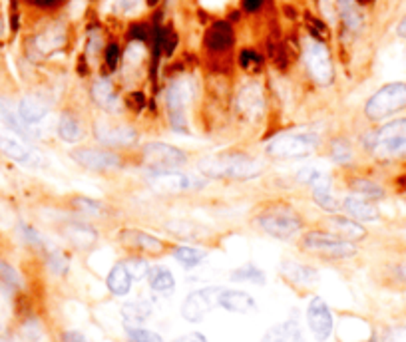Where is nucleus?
Listing matches in <instances>:
<instances>
[{
  "instance_id": "f257e3e1",
  "label": "nucleus",
  "mask_w": 406,
  "mask_h": 342,
  "mask_svg": "<svg viewBox=\"0 0 406 342\" xmlns=\"http://www.w3.org/2000/svg\"><path fill=\"white\" fill-rule=\"evenodd\" d=\"M199 169L207 178L251 180V178H259L263 163L247 155H215V158L201 160Z\"/></svg>"
},
{
  "instance_id": "f03ea898",
  "label": "nucleus",
  "mask_w": 406,
  "mask_h": 342,
  "mask_svg": "<svg viewBox=\"0 0 406 342\" xmlns=\"http://www.w3.org/2000/svg\"><path fill=\"white\" fill-rule=\"evenodd\" d=\"M371 149L380 160L406 158V120H394L374 133Z\"/></svg>"
},
{
  "instance_id": "7ed1b4c3",
  "label": "nucleus",
  "mask_w": 406,
  "mask_h": 342,
  "mask_svg": "<svg viewBox=\"0 0 406 342\" xmlns=\"http://www.w3.org/2000/svg\"><path fill=\"white\" fill-rule=\"evenodd\" d=\"M315 133H283L269 142L267 153L275 160H295V158H307L317 147Z\"/></svg>"
},
{
  "instance_id": "20e7f679",
  "label": "nucleus",
  "mask_w": 406,
  "mask_h": 342,
  "mask_svg": "<svg viewBox=\"0 0 406 342\" xmlns=\"http://www.w3.org/2000/svg\"><path fill=\"white\" fill-rule=\"evenodd\" d=\"M403 108H406V84L394 82V84L380 88L373 98L367 102L365 114L371 120H382Z\"/></svg>"
},
{
  "instance_id": "39448f33",
  "label": "nucleus",
  "mask_w": 406,
  "mask_h": 342,
  "mask_svg": "<svg viewBox=\"0 0 406 342\" xmlns=\"http://www.w3.org/2000/svg\"><path fill=\"white\" fill-rule=\"evenodd\" d=\"M257 225L277 239H289L301 229V219L289 207L277 205V207H269L261 213L257 217Z\"/></svg>"
},
{
  "instance_id": "423d86ee",
  "label": "nucleus",
  "mask_w": 406,
  "mask_h": 342,
  "mask_svg": "<svg viewBox=\"0 0 406 342\" xmlns=\"http://www.w3.org/2000/svg\"><path fill=\"white\" fill-rule=\"evenodd\" d=\"M219 293H221V287H203V289L190 293L181 303V309H179L181 316L194 325L201 323L217 307Z\"/></svg>"
},
{
  "instance_id": "0eeeda50",
  "label": "nucleus",
  "mask_w": 406,
  "mask_h": 342,
  "mask_svg": "<svg viewBox=\"0 0 406 342\" xmlns=\"http://www.w3.org/2000/svg\"><path fill=\"white\" fill-rule=\"evenodd\" d=\"M154 189L163 193H183V191H195L205 185L203 175L194 173H179V171H160L149 178Z\"/></svg>"
},
{
  "instance_id": "6e6552de",
  "label": "nucleus",
  "mask_w": 406,
  "mask_h": 342,
  "mask_svg": "<svg viewBox=\"0 0 406 342\" xmlns=\"http://www.w3.org/2000/svg\"><path fill=\"white\" fill-rule=\"evenodd\" d=\"M303 245H305V249L315 251L319 255H325V257H331V259H349V257L357 255V247L351 241L335 239V237L325 235V233H309L303 239Z\"/></svg>"
},
{
  "instance_id": "1a4fd4ad",
  "label": "nucleus",
  "mask_w": 406,
  "mask_h": 342,
  "mask_svg": "<svg viewBox=\"0 0 406 342\" xmlns=\"http://www.w3.org/2000/svg\"><path fill=\"white\" fill-rule=\"evenodd\" d=\"M307 325L317 342H326L335 330V316L321 296H313L307 307Z\"/></svg>"
},
{
  "instance_id": "9d476101",
  "label": "nucleus",
  "mask_w": 406,
  "mask_h": 342,
  "mask_svg": "<svg viewBox=\"0 0 406 342\" xmlns=\"http://www.w3.org/2000/svg\"><path fill=\"white\" fill-rule=\"evenodd\" d=\"M144 160L151 167V173L160 171H172L174 167H179L187 162L185 151L167 144H147L144 147Z\"/></svg>"
},
{
  "instance_id": "9b49d317",
  "label": "nucleus",
  "mask_w": 406,
  "mask_h": 342,
  "mask_svg": "<svg viewBox=\"0 0 406 342\" xmlns=\"http://www.w3.org/2000/svg\"><path fill=\"white\" fill-rule=\"evenodd\" d=\"M0 151L10 158L12 162L20 163L24 167H42L44 165V158L30 147L24 144V140H20L17 135L8 133V131H0Z\"/></svg>"
},
{
  "instance_id": "f8f14e48",
  "label": "nucleus",
  "mask_w": 406,
  "mask_h": 342,
  "mask_svg": "<svg viewBox=\"0 0 406 342\" xmlns=\"http://www.w3.org/2000/svg\"><path fill=\"white\" fill-rule=\"evenodd\" d=\"M194 94V86L190 80H176L167 90V106H169V122L172 128L178 131H185V117L183 110L190 104Z\"/></svg>"
},
{
  "instance_id": "ddd939ff",
  "label": "nucleus",
  "mask_w": 406,
  "mask_h": 342,
  "mask_svg": "<svg viewBox=\"0 0 406 342\" xmlns=\"http://www.w3.org/2000/svg\"><path fill=\"white\" fill-rule=\"evenodd\" d=\"M305 60H307V66H309L311 76L319 84H329L333 80V64H331V56L326 48L313 40L307 44V50H305Z\"/></svg>"
},
{
  "instance_id": "4468645a",
  "label": "nucleus",
  "mask_w": 406,
  "mask_h": 342,
  "mask_svg": "<svg viewBox=\"0 0 406 342\" xmlns=\"http://www.w3.org/2000/svg\"><path fill=\"white\" fill-rule=\"evenodd\" d=\"M74 162L84 165L86 169L92 171H110L120 167V158L116 153L104 151V149H94V147H78L72 151Z\"/></svg>"
},
{
  "instance_id": "2eb2a0df",
  "label": "nucleus",
  "mask_w": 406,
  "mask_h": 342,
  "mask_svg": "<svg viewBox=\"0 0 406 342\" xmlns=\"http://www.w3.org/2000/svg\"><path fill=\"white\" fill-rule=\"evenodd\" d=\"M217 307L229 310V312H235V314H249L257 309V303L255 298L245 291L239 289H221L219 298H217Z\"/></svg>"
},
{
  "instance_id": "dca6fc26",
  "label": "nucleus",
  "mask_w": 406,
  "mask_h": 342,
  "mask_svg": "<svg viewBox=\"0 0 406 342\" xmlns=\"http://www.w3.org/2000/svg\"><path fill=\"white\" fill-rule=\"evenodd\" d=\"M279 271H281V275L287 278L291 285H295V287H303V289L313 287V285L319 281L317 269L311 267V265H305V263L283 261L281 263V267H279Z\"/></svg>"
},
{
  "instance_id": "f3484780",
  "label": "nucleus",
  "mask_w": 406,
  "mask_h": 342,
  "mask_svg": "<svg viewBox=\"0 0 406 342\" xmlns=\"http://www.w3.org/2000/svg\"><path fill=\"white\" fill-rule=\"evenodd\" d=\"M122 243L128 245L136 251H144V253H151V255H158L165 249L163 241H160L158 237L154 235H147L144 231H138V229H128V231H122L120 235Z\"/></svg>"
},
{
  "instance_id": "a211bd4d",
  "label": "nucleus",
  "mask_w": 406,
  "mask_h": 342,
  "mask_svg": "<svg viewBox=\"0 0 406 342\" xmlns=\"http://www.w3.org/2000/svg\"><path fill=\"white\" fill-rule=\"evenodd\" d=\"M98 140L106 146H131L138 140V133L128 126H104L96 128Z\"/></svg>"
},
{
  "instance_id": "6ab92c4d",
  "label": "nucleus",
  "mask_w": 406,
  "mask_h": 342,
  "mask_svg": "<svg viewBox=\"0 0 406 342\" xmlns=\"http://www.w3.org/2000/svg\"><path fill=\"white\" fill-rule=\"evenodd\" d=\"M325 227L342 237V241H360L367 237V229L358 225L357 221H351L347 217H329L325 221Z\"/></svg>"
},
{
  "instance_id": "aec40b11",
  "label": "nucleus",
  "mask_w": 406,
  "mask_h": 342,
  "mask_svg": "<svg viewBox=\"0 0 406 342\" xmlns=\"http://www.w3.org/2000/svg\"><path fill=\"white\" fill-rule=\"evenodd\" d=\"M233 44V28L229 22H215L205 32V48L210 52H225Z\"/></svg>"
},
{
  "instance_id": "412c9836",
  "label": "nucleus",
  "mask_w": 406,
  "mask_h": 342,
  "mask_svg": "<svg viewBox=\"0 0 406 342\" xmlns=\"http://www.w3.org/2000/svg\"><path fill=\"white\" fill-rule=\"evenodd\" d=\"M0 122L6 126V128H10V130L18 133L20 137H24V140H28V137H33V131H30V126L20 117L18 114V108H15L8 99L0 98Z\"/></svg>"
},
{
  "instance_id": "4be33fe9",
  "label": "nucleus",
  "mask_w": 406,
  "mask_h": 342,
  "mask_svg": "<svg viewBox=\"0 0 406 342\" xmlns=\"http://www.w3.org/2000/svg\"><path fill=\"white\" fill-rule=\"evenodd\" d=\"M237 104H239V110L249 115L251 120L259 117L263 114V106H265L259 86H247V88H243L239 98H237Z\"/></svg>"
},
{
  "instance_id": "5701e85b",
  "label": "nucleus",
  "mask_w": 406,
  "mask_h": 342,
  "mask_svg": "<svg viewBox=\"0 0 406 342\" xmlns=\"http://www.w3.org/2000/svg\"><path fill=\"white\" fill-rule=\"evenodd\" d=\"M131 275L128 273L126 265L124 263H118L114 265V269L108 273L106 277V285H108V291L116 296H126L131 291Z\"/></svg>"
},
{
  "instance_id": "b1692460",
  "label": "nucleus",
  "mask_w": 406,
  "mask_h": 342,
  "mask_svg": "<svg viewBox=\"0 0 406 342\" xmlns=\"http://www.w3.org/2000/svg\"><path fill=\"white\" fill-rule=\"evenodd\" d=\"M342 207H344V211L351 213L358 221H376L380 217L378 209L371 205L369 201L360 199V197H347L342 201Z\"/></svg>"
},
{
  "instance_id": "393cba45",
  "label": "nucleus",
  "mask_w": 406,
  "mask_h": 342,
  "mask_svg": "<svg viewBox=\"0 0 406 342\" xmlns=\"http://www.w3.org/2000/svg\"><path fill=\"white\" fill-rule=\"evenodd\" d=\"M147 281H149V289L154 293L167 294L174 293V289H176V278L172 275V271L165 267H151L147 273Z\"/></svg>"
},
{
  "instance_id": "a878e982",
  "label": "nucleus",
  "mask_w": 406,
  "mask_h": 342,
  "mask_svg": "<svg viewBox=\"0 0 406 342\" xmlns=\"http://www.w3.org/2000/svg\"><path fill=\"white\" fill-rule=\"evenodd\" d=\"M18 114L26 124H38V122L44 120V115L48 114V108H46L44 102H40L38 98L26 96V98L20 99V104H18Z\"/></svg>"
},
{
  "instance_id": "bb28decb",
  "label": "nucleus",
  "mask_w": 406,
  "mask_h": 342,
  "mask_svg": "<svg viewBox=\"0 0 406 342\" xmlns=\"http://www.w3.org/2000/svg\"><path fill=\"white\" fill-rule=\"evenodd\" d=\"M149 316V307L146 303H126L122 307V319L126 328H138L147 321Z\"/></svg>"
},
{
  "instance_id": "cd10ccee",
  "label": "nucleus",
  "mask_w": 406,
  "mask_h": 342,
  "mask_svg": "<svg viewBox=\"0 0 406 342\" xmlns=\"http://www.w3.org/2000/svg\"><path fill=\"white\" fill-rule=\"evenodd\" d=\"M174 257L176 261H179L183 267L192 269V267H197L199 263H203L207 259V253L201 251V249H195V247H187V245H181V247H176L174 249Z\"/></svg>"
},
{
  "instance_id": "c85d7f7f",
  "label": "nucleus",
  "mask_w": 406,
  "mask_h": 342,
  "mask_svg": "<svg viewBox=\"0 0 406 342\" xmlns=\"http://www.w3.org/2000/svg\"><path fill=\"white\" fill-rule=\"evenodd\" d=\"M231 281H237V283H253V285H265V273L261 271L257 265H243L239 269H235L231 275Z\"/></svg>"
},
{
  "instance_id": "c756f323",
  "label": "nucleus",
  "mask_w": 406,
  "mask_h": 342,
  "mask_svg": "<svg viewBox=\"0 0 406 342\" xmlns=\"http://www.w3.org/2000/svg\"><path fill=\"white\" fill-rule=\"evenodd\" d=\"M339 12L351 30H358L362 26V15L355 4V0H339Z\"/></svg>"
},
{
  "instance_id": "7c9ffc66",
  "label": "nucleus",
  "mask_w": 406,
  "mask_h": 342,
  "mask_svg": "<svg viewBox=\"0 0 406 342\" xmlns=\"http://www.w3.org/2000/svg\"><path fill=\"white\" fill-rule=\"evenodd\" d=\"M313 199H315L317 205H319L321 209H325V211L333 213L339 209V201H337L335 193L331 191L329 183H325V185H315V187H313Z\"/></svg>"
},
{
  "instance_id": "2f4dec72",
  "label": "nucleus",
  "mask_w": 406,
  "mask_h": 342,
  "mask_svg": "<svg viewBox=\"0 0 406 342\" xmlns=\"http://www.w3.org/2000/svg\"><path fill=\"white\" fill-rule=\"evenodd\" d=\"M58 133H60V137L68 142V144H74L78 137H80V124H78V120L76 117H72V115L64 114L60 117V124H58Z\"/></svg>"
},
{
  "instance_id": "473e14b6",
  "label": "nucleus",
  "mask_w": 406,
  "mask_h": 342,
  "mask_svg": "<svg viewBox=\"0 0 406 342\" xmlns=\"http://www.w3.org/2000/svg\"><path fill=\"white\" fill-rule=\"evenodd\" d=\"M297 180L303 181V183H309V185H325L329 183L325 171L315 167V165H305V167H299L297 169Z\"/></svg>"
},
{
  "instance_id": "72a5a7b5",
  "label": "nucleus",
  "mask_w": 406,
  "mask_h": 342,
  "mask_svg": "<svg viewBox=\"0 0 406 342\" xmlns=\"http://www.w3.org/2000/svg\"><path fill=\"white\" fill-rule=\"evenodd\" d=\"M20 285H22V281L18 277L17 271H15L8 263L0 261V287H2L4 291L12 293V291H18V289H20Z\"/></svg>"
},
{
  "instance_id": "f704fd0d",
  "label": "nucleus",
  "mask_w": 406,
  "mask_h": 342,
  "mask_svg": "<svg viewBox=\"0 0 406 342\" xmlns=\"http://www.w3.org/2000/svg\"><path fill=\"white\" fill-rule=\"evenodd\" d=\"M94 99L98 104H102L104 108H112L116 106V94L112 90V84L108 80H100L94 84Z\"/></svg>"
},
{
  "instance_id": "c9c22d12",
  "label": "nucleus",
  "mask_w": 406,
  "mask_h": 342,
  "mask_svg": "<svg viewBox=\"0 0 406 342\" xmlns=\"http://www.w3.org/2000/svg\"><path fill=\"white\" fill-rule=\"evenodd\" d=\"M351 189H353L355 193H358V196L371 197V199H376V197L385 196L382 187H380V185H376V183H373V181H369V180L351 181Z\"/></svg>"
},
{
  "instance_id": "e433bc0d",
  "label": "nucleus",
  "mask_w": 406,
  "mask_h": 342,
  "mask_svg": "<svg viewBox=\"0 0 406 342\" xmlns=\"http://www.w3.org/2000/svg\"><path fill=\"white\" fill-rule=\"evenodd\" d=\"M239 64H241L243 70L255 74V72H259L261 68H263V58H261L255 50H243V52L239 54Z\"/></svg>"
},
{
  "instance_id": "4c0bfd02",
  "label": "nucleus",
  "mask_w": 406,
  "mask_h": 342,
  "mask_svg": "<svg viewBox=\"0 0 406 342\" xmlns=\"http://www.w3.org/2000/svg\"><path fill=\"white\" fill-rule=\"evenodd\" d=\"M128 342H163V339L154 330L138 326V328H128Z\"/></svg>"
},
{
  "instance_id": "58836bf2",
  "label": "nucleus",
  "mask_w": 406,
  "mask_h": 342,
  "mask_svg": "<svg viewBox=\"0 0 406 342\" xmlns=\"http://www.w3.org/2000/svg\"><path fill=\"white\" fill-rule=\"evenodd\" d=\"M305 24H307V28L311 30V34L315 36V40L317 42H323V40H326L329 38V30H326V26L319 20V18H315L313 15H305Z\"/></svg>"
},
{
  "instance_id": "ea45409f",
  "label": "nucleus",
  "mask_w": 406,
  "mask_h": 342,
  "mask_svg": "<svg viewBox=\"0 0 406 342\" xmlns=\"http://www.w3.org/2000/svg\"><path fill=\"white\" fill-rule=\"evenodd\" d=\"M261 342H291L289 334L285 330V325H273L271 328L265 330V334L261 336Z\"/></svg>"
},
{
  "instance_id": "a19ab883",
  "label": "nucleus",
  "mask_w": 406,
  "mask_h": 342,
  "mask_svg": "<svg viewBox=\"0 0 406 342\" xmlns=\"http://www.w3.org/2000/svg\"><path fill=\"white\" fill-rule=\"evenodd\" d=\"M128 273L131 275V278L140 281V278H146L147 273H149V265H147L144 259H131V261L124 263Z\"/></svg>"
},
{
  "instance_id": "79ce46f5",
  "label": "nucleus",
  "mask_w": 406,
  "mask_h": 342,
  "mask_svg": "<svg viewBox=\"0 0 406 342\" xmlns=\"http://www.w3.org/2000/svg\"><path fill=\"white\" fill-rule=\"evenodd\" d=\"M178 46V34L174 28H165L162 30V50L167 54V56H172L174 54V50Z\"/></svg>"
},
{
  "instance_id": "37998d69",
  "label": "nucleus",
  "mask_w": 406,
  "mask_h": 342,
  "mask_svg": "<svg viewBox=\"0 0 406 342\" xmlns=\"http://www.w3.org/2000/svg\"><path fill=\"white\" fill-rule=\"evenodd\" d=\"M74 207L80 209V211L92 213V215H100V213L104 211V205H102V203L90 201V199H84V197H78V199L74 201Z\"/></svg>"
},
{
  "instance_id": "c03bdc74",
  "label": "nucleus",
  "mask_w": 406,
  "mask_h": 342,
  "mask_svg": "<svg viewBox=\"0 0 406 342\" xmlns=\"http://www.w3.org/2000/svg\"><path fill=\"white\" fill-rule=\"evenodd\" d=\"M283 325H285V330H287V334H289V341L303 342V330H301V325H299L297 319H289V321H285Z\"/></svg>"
},
{
  "instance_id": "a18cd8bd",
  "label": "nucleus",
  "mask_w": 406,
  "mask_h": 342,
  "mask_svg": "<svg viewBox=\"0 0 406 342\" xmlns=\"http://www.w3.org/2000/svg\"><path fill=\"white\" fill-rule=\"evenodd\" d=\"M333 155H335V160L341 163L351 162V158H353V151H351V147L347 146L344 142H337L335 146H333Z\"/></svg>"
},
{
  "instance_id": "49530a36",
  "label": "nucleus",
  "mask_w": 406,
  "mask_h": 342,
  "mask_svg": "<svg viewBox=\"0 0 406 342\" xmlns=\"http://www.w3.org/2000/svg\"><path fill=\"white\" fill-rule=\"evenodd\" d=\"M147 36H149V26L144 22H136L130 26V38L131 40H138V42H146Z\"/></svg>"
},
{
  "instance_id": "de8ad7c7",
  "label": "nucleus",
  "mask_w": 406,
  "mask_h": 342,
  "mask_svg": "<svg viewBox=\"0 0 406 342\" xmlns=\"http://www.w3.org/2000/svg\"><path fill=\"white\" fill-rule=\"evenodd\" d=\"M50 269H52V273H56V275H66V269H68V261H66L62 255L54 253V255L50 257Z\"/></svg>"
},
{
  "instance_id": "09e8293b",
  "label": "nucleus",
  "mask_w": 406,
  "mask_h": 342,
  "mask_svg": "<svg viewBox=\"0 0 406 342\" xmlns=\"http://www.w3.org/2000/svg\"><path fill=\"white\" fill-rule=\"evenodd\" d=\"M104 56H106V66L110 70H114L118 62H120V48H118V44H110L106 48V52H104Z\"/></svg>"
},
{
  "instance_id": "8fccbe9b",
  "label": "nucleus",
  "mask_w": 406,
  "mask_h": 342,
  "mask_svg": "<svg viewBox=\"0 0 406 342\" xmlns=\"http://www.w3.org/2000/svg\"><path fill=\"white\" fill-rule=\"evenodd\" d=\"M128 106H130L131 110L140 112V110L146 106V98H144V94H142V92H131L130 96H128Z\"/></svg>"
},
{
  "instance_id": "3c124183",
  "label": "nucleus",
  "mask_w": 406,
  "mask_h": 342,
  "mask_svg": "<svg viewBox=\"0 0 406 342\" xmlns=\"http://www.w3.org/2000/svg\"><path fill=\"white\" fill-rule=\"evenodd\" d=\"M385 342H406V328H390L385 334Z\"/></svg>"
},
{
  "instance_id": "603ef678",
  "label": "nucleus",
  "mask_w": 406,
  "mask_h": 342,
  "mask_svg": "<svg viewBox=\"0 0 406 342\" xmlns=\"http://www.w3.org/2000/svg\"><path fill=\"white\" fill-rule=\"evenodd\" d=\"M62 342H90L80 330H66L62 332Z\"/></svg>"
},
{
  "instance_id": "864d4df0",
  "label": "nucleus",
  "mask_w": 406,
  "mask_h": 342,
  "mask_svg": "<svg viewBox=\"0 0 406 342\" xmlns=\"http://www.w3.org/2000/svg\"><path fill=\"white\" fill-rule=\"evenodd\" d=\"M174 342H210L201 332H190V334H183V336H179Z\"/></svg>"
},
{
  "instance_id": "5fc2aeb1",
  "label": "nucleus",
  "mask_w": 406,
  "mask_h": 342,
  "mask_svg": "<svg viewBox=\"0 0 406 342\" xmlns=\"http://www.w3.org/2000/svg\"><path fill=\"white\" fill-rule=\"evenodd\" d=\"M140 4V0H118V8L124 12H131L136 10V6Z\"/></svg>"
},
{
  "instance_id": "6e6d98bb",
  "label": "nucleus",
  "mask_w": 406,
  "mask_h": 342,
  "mask_svg": "<svg viewBox=\"0 0 406 342\" xmlns=\"http://www.w3.org/2000/svg\"><path fill=\"white\" fill-rule=\"evenodd\" d=\"M265 0H243V10L245 12H257L261 6H263Z\"/></svg>"
},
{
  "instance_id": "4d7b16f0",
  "label": "nucleus",
  "mask_w": 406,
  "mask_h": 342,
  "mask_svg": "<svg viewBox=\"0 0 406 342\" xmlns=\"http://www.w3.org/2000/svg\"><path fill=\"white\" fill-rule=\"evenodd\" d=\"M24 233H26V241H30L33 245H42V239H40V235L30 227H24Z\"/></svg>"
},
{
  "instance_id": "13d9d810",
  "label": "nucleus",
  "mask_w": 406,
  "mask_h": 342,
  "mask_svg": "<svg viewBox=\"0 0 406 342\" xmlns=\"http://www.w3.org/2000/svg\"><path fill=\"white\" fill-rule=\"evenodd\" d=\"M28 2L34 6H40V8H48V6H54L58 0H28Z\"/></svg>"
},
{
  "instance_id": "bf43d9fd",
  "label": "nucleus",
  "mask_w": 406,
  "mask_h": 342,
  "mask_svg": "<svg viewBox=\"0 0 406 342\" xmlns=\"http://www.w3.org/2000/svg\"><path fill=\"white\" fill-rule=\"evenodd\" d=\"M398 34H400V36H405V38H406V18L403 20V22H400V26H398Z\"/></svg>"
},
{
  "instance_id": "052dcab7",
  "label": "nucleus",
  "mask_w": 406,
  "mask_h": 342,
  "mask_svg": "<svg viewBox=\"0 0 406 342\" xmlns=\"http://www.w3.org/2000/svg\"><path fill=\"white\" fill-rule=\"evenodd\" d=\"M158 2H160V0H147V4H149V6H156Z\"/></svg>"
}]
</instances>
